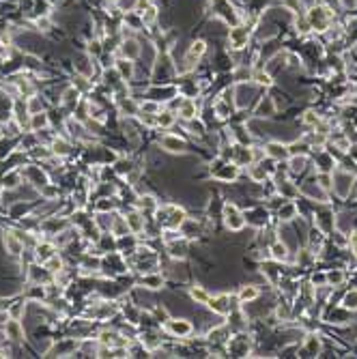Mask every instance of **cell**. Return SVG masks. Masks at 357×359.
Returning <instances> with one entry per match:
<instances>
[{"label": "cell", "instance_id": "cell-1", "mask_svg": "<svg viewBox=\"0 0 357 359\" xmlns=\"http://www.w3.org/2000/svg\"><path fill=\"white\" fill-rule=\"evenodd\" d=\"M306 18L310 22V28L316 32H327L332 28V20H334V11H329L325 4H314L306 11Z\"/></svg>", "mask_w": 357, "mask_h": 359}, {"label": "cell", "instance_id": "cell-2", "mask_svg": "<svg viewBox=\"0 0 357 359\" xmlns=\"http://www.w3.org/2000/svg\"><path fill=\"white\" fill-rule=\"evenodd\" d=\"M224 224L232 232L243 230V226H245V215L241 213L237 204H232V202L224 204Z\"/></svg>", "mask_w": 357, "mask_h": 359}, {"label": "cell", "instance_id": "cell-3", "mask_svg": "<svg viewBox=\"0 0 357 359\" xmlns=\"http://www.w3.org/2000/svg\"><path fill=\"white\" fill-rule=\"evenodd\" d=\"M353 181H355V175H351L347 170H340L334 175V189H336V194L340 198H347L351 194V189H353Z\"/></svg>", "mask_w": 357, "mask_h": 359}, {"label": "cell", "instance_id": "cell-4", "mask_svg": "<svg viewBox=\"0 0 357 359\" xmlns=\"http://www.w3.org/2000/svg\"><path fill=\"white\" fill-rule=\"evenodd\" d=\"M250 41V28L247 26H235L228 32V47L230 50H243Z\"/></svg>", "mask_w": 357, "mask_h": 359}, {"label": "cell", "instance_id": "cell-5", "mask_svg": "<svg viewBox=\"0 0 357 359\" xmlns=\"http://www.w3.org/2000/svg\"><path fill=\"white\" fill-rule=\"evenodd\" d=\"M207 52V43H204L202 39H198V41H194L192 45H189V50L185 52V58H183V63H185V67H183V71L185 69H192L194 65H196L200 58H202V54Z\"/></svg>", "mask_w": 357, "mask_h": 359}, {"label": "cell", "instance_id": "cell-6", "mask_svg": "<svg viewBox=\"0 0 357 359\" xmlns=\"http://www.w3.org/2000/svg\"><path fill=\"white\" fill-rule=\"evenodd\" d=\"M230 301H232V297L230 295H218V297H209V301H207V306L213 310L215 314H220V316H228V314L232 312V306H230Z\"/></svg>", "mask_w": 357, "mask_h": 359}, {"label": "cell", "instance_id": "cell-7", "mask_svg": "<svg viewBox=\"0 0 357 359\" xmlns=\"http://www.w3.org/2000/svg\"><path fill=\"white\" fill-rule=\"evenodd\" d=\"M166 331H168V334H172L175 338H187V336L194 331V327H192V323H189V320L170 318L168 323H166Z\"/></svg>", "mask_w": 357, "mask_h": 359}, {"label": "cell", "instance_id": "cell-8", "mask_svg": "<svg viewBox=\"0 0 357 359\" xmlns=\"http://www.w3.org/2000/svg\"><path fill=\"white\" fill-rule=\"evenodd\" d=\"M2 241H4V249H7V254H11V256H22V252H24V241L15 235L13 230H4L2 235Z\"/></svg>", "mask_w": 357, "mask_h": 359}, {"label": "cell", "instance_id": "cell-9", "mask_svg": "<svg viewBox=\"0 0 357 359\" xmlns=\"http://www.w3.org/2000/svg\"><path fill=\"white\" fill-rule=\"evenodd\" d=\"M265 155L273 161H284L290 157V151H289V144H282V142H269L265 146Z\"/></svg>", "mask_w": 357, "mask_h": 359}, {"label": "cell", "instance_id": "cell-10", "mask_svg": "<svg viewBox=\"0 0 357 359\" xmlns=\"http://www.w3.org/2000/svg\"><path fill=\"white\" fill-rule=\"evenodd\" d=\"M4 336L11 342H22L24 340V323L20 318H9V323L4 325Z\"/></svg>", "mask_w": 357, "mask_h": 359}, {"label": "cell", "instance_id": "cell-11", "mask_svg": "<svg viewBox=\"0 0 357 359\" xmlns=\"http://www.w3.org/2000/svg\"><path fill=\"white\" fill-rule=\"evenodd\" d=\"M114 69L118 71V75H121L123 82H129V80H134V73H136V65H134V61H132V58H125V56L116 58Z\"/></svg>", "mask_w": 357, "mask_h": 359}, {"label": "cell", "instance_id": "cell-12", "mask_svg": "<svg viewBox=\"0 0 357 359\" xmlns=\"http://www.w3.org/2000/svg\"><path fill=\"white\" fill-rule=\"evenodd\" d=\"M159 142H161V146H164L166 151H170V153H185V151H187L185 140H181L178 135H172V134L164 135Z\"/></svg>", "mask_w": 357, "mask_h": 359}, {"label": "cell", "instance_id": "cell-13", "mask_svg": "<svg viewBox=\"0 0 357 359\" xmlns=\"http://www.w3.org/2000/svg\"><path fill=\"white\" fill-rule=\"evenodd\" d=\"M32 252H35V258H37V263H45L47 258L52 256V254H56V246H54V243H50V241H41L37 243L35 247H32Z\"/></svg>", "mask_w": 357, "mask_h": 359}, {"label": "cell", "instance_id": "cell-14", "mask_svg": "<svg viewBox=\"0 0 357 359\" xmlns=\"http://www.w3.org/2000/svg\"><path fill=\"white\" fill-rule=\"evenodd\" d=\"M61 106L69 108V110H75L80 106V90L75 86H67L61 95Z\"/></svg>", "mask_w": 357, "mask_h": 359}, {"label": "cell", "instance_id": "cell-15", "mask_svg": "<svg viewBox=\"0 0 357 359\" xmlns=\"http://www.w3.org/2000/svg\"><path fill=\"white\" fill-rule=\"evenodd\" d=\"M125 220H127V226H129V230H132V235H140V232H144L147 220H144V215L140 213V211H132V213H127Z\"/></svg>", "mask_w": 357, "mask_h": 359}, {"label": "cell", "instance_id": "cell-16", "mask_svg": "<svg viewBox=\"0 0 357 359\" xmlns=\"http://www.w3.org/2000/svg\"><path fill=\"white\" fill-rule=\"evenodd\" d=\"M213 177L218 179V181H224V183H232L237 177H239V166L237 164H224L220 168V170L213 172Z\"/></svg>", "mask_w": 357, "mask_h": 359}, {"label": "cell", "instance_id": "cell-17", "mask_svg": "<svg viewBox=\"0 0 357 359\" xmlns=\"http://www.w3.org/2000/svg\"><path fill=\"white\" fill-rule=\"evenodd\" d=\"M269 252H271V258L275 260V263H286L289 256H290L289 246H286L284 241H273L271 247H269Z\"/></svg>", "mask_w": 357, "mask_h": 359}, {"label": "cell", "instance_id": "cell-18", "mask_svg": "<svg viewBox=\"0 0 357 359\" xmlns=\"http://www.w3.org/2000/svg\"><path fill=\"white\" fill-rule=\"evenodd\" d=\"M178 114H181V118H185V121H194V118L198 116V106L194 99H183L178 103Z\"/></svg>", "mask_w": 357, "mask_h": 359}, {"label": "cell", "instance_id": "cell-19", "mask_svg": "<svg viewBox=\"0 0 357 359\" xmlns=\"http://www.w3.org/2000/svg\"><path fill=\"white\" fill-rule=\"evenodd\" d=\"M273 114H275L273 97H263V99L258 101V106H256V116L258 118H269V116H273Z\"/></svg>", "mask_w": 357, "mask_h": 359}, {"label": "cell", "instance_id": "cell-20", "mask_svg": "<svg viewBox=\"0 0 357 359\" xmlns=\"http://www.w3.org/2000/svg\"><path fill=\"white\" fill-rule=\"evenodd\" d=\"M50 127V116L45 112H37L30 114V121H28V129L30 132H41V129Z\"/></svg>", "mask_w": 357, "mask_h": 359}, {"label": "cell", "instance_id": "cell-21", "mask_svg": "<svg viewBox=\"0 0 357 359\" xmlns=\"http://www.w3.org/2000/svg\"><path fill=\"white\" fill-rule=\"evenodd\" d=\"M50 151H52V155H56V157H67L71 153V144L65 138H56V135H54L52 142H50Z\"/></svg>", "mask_w": 357, "mask_h": 359}, {"label": "cell", "instance_id": "cell-22", "mask_svg": "<svg viewBox=\"0 0 357 359\" xmlns=\"http://www.w3.org/2000/svg\"><path fill=\"white\" fill-rule=\"evenodd\" d=\"M258 297H261V291H258V286H254V284L241 286V291H239V301L241 303H252V301H256Z\"/></svg>", "mask_w": 357, "mask_h": 359}, {"label": "cell", "instance_id": "cell-23", "mask_svg": "<svg viewBox=\"0 0 357 359\" xmlns=\"http://www.w3.org/2000/svg\"><path fill=\"white\" fill-rule=\"evenodd\" d=\"M308 166V155L306 153H299V155H290L289 157V170L297 175V172H304Z\"/></svg>", "mask_w": 357, "mask_h": 359}, {"label": "cell", "instance_id": "cell-24", "mask_svg": "<svg viewBox=\"0 0 357 359\" xmlns=\"http://www.w3.org/2000/svg\"><path fill=\"white\" fill-rule=\"evenodd\" d=\"M118 50H121V56H125V58H136L138 54H140V47H138V41H134V39H125L121 43V47H118Z\"/></svg>", "mask_w": 357, "mask_h": 359}, {"label": "cell", "instance_id": "cell-25", "mask_svg": "<svg viewBox=\"0 0 357 359\" xmlns=\"http://www.w3.org/2000/svg\"><path fill=\"white\" fill-rule=\"evenodd\" d=\"M278 217L280 222H293L297 217V204L295 202H282V206L278 209Z\"/></svg>", "mask_w": 357, "mask_h": 359}, {"label": "cell", "instance_id": "cell-26", "mask_svg": "<svg viewBox=\"0 0 357 359\" xmlns=\"http://www.w3.org/2000/svg\"><path fill=\"white\" fill-rule=\"evenodd\" d=\"M269 177L267 168H265V161L263 164H258V161H254L252 168H250V179L254 183H265V179Z\"/></svg>", "mask_w": 357, "mask_h": 359}, {"label": "cell", "instance_id": "cell-27", "mask_svg": "<svg viewBox=\"0 0 357 359\" xmlns=\"http://www.w3.org/2000/svg\"><path fill=\"white\" fill-rule=\"evenodd\" d=\"M43 267L50 271L52 275H56V273H61V271L65 269V265H63V258L58 256V252H56V254H52V256L47 258L45 263H43Z\"/></svg>", "mask_w": 357, "mask_h": 359}, {"label": "cell", "instance_id": "cell-28", "mask_svg": "<svg viewBox=\"0 0 357 359\" xmlns=\"http://www.w3.org/2000/svg\"><path fill=\"white\" fill-rule=\"evenodd\" d=\"M140 284L151 288V291H157V288L164 286V277H161L159 273H147L142 280H140Z\"/></svg>", "mask_w": 357, "mask_h": 359}, {"label": "cell", "instance_id": "cell-29", "mask_svg": "<svg viewBox=\"0 0 357 359\" xmlns=\"http://www.w3.org/2000/svg\"><path fill=\"white\" fill-rule=\"evenodd\" d=\"M252 80H254V84H256V86H265V89L273 84L271 73H269V71H265V69H256V71L252 73Z\"/></svg>", "mask_w": 357, "mask_h": 359}, {"label": "cell", "instance_id": "cell-30", "mask_svg": "<svg viewBox=\"0 0 357 359\" xmlns=\"http://www.w3.org/2000/svg\"><path fill=\"white\" fill-rule=\"evenodd\" d=\"M342 308L349 310V312H357V288H351L342 297Z\"/></svg>", "mask_w": 357, "mask_h": 359}, {"label": "cell", "instance_id": "cell-31", "mask_svg": "<svg viewBox=\"0 0 357 359\" xmlns=\"http://www.w3.org/2000/svg\"><path fill=\"white\" fill-rule=\"evenodd\" d=\"M304 351H306V355H318V353H321V340H318L316 336H308Z\"/></svg>", "mask_w": 357, "mask_h": 359}, {"label": "cell", "instance_id": "cell-32", "mask_svg": "<svg viewBox=\"0 0 357 359\" xmlns=\"http://www.w3.org/2000/svg\"><path fill=\"white\" fill-rule=\"evenodd\" d=\"M155 118H157V125H159V127H166V129L172 127V125H175V121H177L175 112H170V110H168V112H159Z\"/></svg>", "mask_w": 357, "mask_h": 359}, {"label": "cell", "instance_id": "cell-33", "mask_svg": "<svg viewBox=\"0 0 357 359\" xmlns=\"http://www.w3.org/2000/svg\"><path fill=\"white\" fill-rule=\"evenodd\" d=\"M157 206L159 204L155 202L153 196H140V198H138V209H142V211L147 209V211H153V213H155V211H157Z\"/></svg>", "mask_w": 357, "mask_h": 359}, {"label": "cell", "instance_id": "cell-34", "mask_svg": "<svg viewBox=\"0 0 357 359\" xmlns=\"http://www.w3.org/2000/svg\"><path fill=\"white\" fill-rule=\"evenodd\" d=\"M327 277V286H340L344 282V273L340 269H334V271H327L325 273Z\"/></svg>", "mask_w": 357, "mask_h": 359}, {"label": "cell", "instance_id": "cell-35", "mask_svg": "<svg viewBox=\"0 0 357 359\" xmlns=\"http://www.w3.org/2000/svg\"><path fill=\"white\" fill-rule=\"evenodd\" d=\"M168 247H170V254L175 258H183V256H185V252H187V249H185V241L178 243V239H177V241H172V243H168Z\"/></svg>", "mask_w": 357, "mask_h": 359}, {"label": "cell", "instance_id": "cell-36", "mask_svg": "<svg viewBox=\"0 0 357 359\" xmlns=\"http://www.w3.org/2000/svg\"><path fill=\"white\" fill-rule=\"evenodd\" d=\"M189 295H192V299L196 303H207L209 301V292L204 291V288H200V286H194L192 291H189Z\"/></svg>", "mask_w": 357, "mask_h": 359}, {"label": "cell", "instance_id": "cell-37", "mask_svg": "<svg viewBox=\"0 0 357 359\" xmlns=\"http://www.w3.org/2000/svg\"><path fill=\"white\" fill-rule=\"evenodd\" d=\"M282 4L289 11H293L295 15H304V2H301V0H282Z\"/></svg>", "mask_w": 357, "mask_h": 359}, {"label": "cell", "instance_id": "cell-38", "mask_svg": "<svg viewBox=\"0 0 357 359\" xmlns=\"http://www.w3.org/2000/svg\"><path fill=\"white\" fill-rule=\"evenodd\" d=\"M278 192L284 194L286 198H293V196L297 194V189H295V185L290 183V181H280L278 183Z\"/></svg>", "mask_w": 357, "mask_h": 359}, {"label": "cell", "instance_id": "cell-39", "mask_svg": "<svg viewBox=\"0 0 357 359\" xmlns=\"http://www.w3.org/2000/svg\"><path fill=\"white\" fill-rule=\"evenodd\" d=\"M140 112H144V114H159L161 106H159V103H155V101H144V103H140Z\"/></svg>", "mask_w": 357, "mask_h": 359}, {"label": "cell", "instance_id": "cell-40", "mask_svg": "<svg viewBox=\"0 0 357 359\" xmlns=\"http://www.w3.org/2000/svg\"><path fill=\"white\" fill-rule=\"evenodd\" d=\"M114 166H116V172H118V175H129V172H132V168H134L132 159H118Z\"/></svg>", "mask_w": 357, "mask_h": 359}, {"label": "cell", "instance_id": "cell-41", "mask_svg": "<svg viewBox=\"0 0 357 359\" xmlns=\"http://www.w3.org/2000/svg\"><path fill=\"white\" fill-rule=\"evenodd\" d=\"M304 123L310 125V127H316V125L321 123V116H318L316 112H306L304 114Z\"/></svg>", "mask_w": 357, "mask_h": 359}, {"label": "cell", "instance_id": "cell-42", "mask_svg": "<svg viewBox=\"0 0 357 359\" xmlns=\"http://www.w3.org/2000/svg\"><path fill=\"white\" fill-rule=\"evenodd\" d=\"M24 303H18V306H13V308H9V314H11V318H22L24 316Z\"/></svg>", "mask_w": 357, "mask_h": 359}, {"label": "cell", "instance_id": "cell-43", "mask_svg": "<svg viewBox=\"0 0 357 359\" xmlns=\"http://www.w3.org/2000/svg\"><path fill=\"white\" fill-rule=\"evenodd\" d=\"M101 52H104V47H101L99 41H90L89 43V54H90V56H99Z\"/></svg>", "mask_w": 357, "mask_h": 359}, {"label": "cell", "instance_id": "cell-44", "mask_svg": "<svg viewBox=\"0 0 357 359\" xmlns=\"http://www.w3.org/2000/svg\"><path fill=\"white\" fill-rule=\"evenodd\" d=\"M355 2H357V0H340V4H342L344 9H353Z\"/></svg>", "mask_w": 357, "mask_h": 359}, {"label": "cell", "instance_id": "cell-45", "mask_svg": "<svg viewBox=\"0 0 357 359\" xmlns=\"http://www.w3.org/2000/svg\"><path fill=\"white\" fill-rule=\"evenodd\" d=\"M349 155H351V159H353V161H357V144L349 146Z\"/></svg>", "mask_w": 357, "mask_h": 359}]
</instances>
